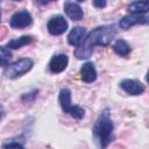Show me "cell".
Masks as SVG:
<instances>
[{"instance_id":"21","label":"cell","mask_w":149,"mask_h":149,"mask_svg":"<svg viewBox=\"0 0 149 149\" xmlns=\"http://www.w3.org/2000/svg\"><path fill=\"white\" fill-rule=\"evenodd\" d=\"M3 113H5L3 107H2V105H0V120H1V119H2V116H3Z\"/></svg>"},{"instance_id":"13","label":"cell","mask_w":149,"mask_h":149,"mask_svg":"<svg viewBox=\"0 0 149 149\" xmlns=\"http://www.w3.org/2000/svg\"><path fill=\"white\" fill-rule=\"evenodd\" d=\"M113 50L115 51V54H118L119 56H122V57H126L130 54V47L129 44L122 40V38H119L115 41V43L113 44Z\"/></svg>"},{"instance_id":"19","label":"cell","mask_w":149,"mask_h":149,"mask_svg":"<svg viewBox=\"0 0 149 149\" xmlns=\"http://www.w3.org/2000/svg\"><path fill=\"white\" fill-rule=\"evenodd\" d=\"M93 6L97 7V8H102V7L106 6V1H105V0H100V1L94 0V1H93Z\"/></svg>"},{"instance_id":"4","label":"cell","mask_w":149,"mask_h":149,"mask_svg":"<svg viewBox=\"0 0 149 149\" xmlns=\"http://www.w3.org/2000/svg\"><path fill=\"white\" fill-rule=\"evenodd\" d=\"M34 65V62L33 59L28 58V57H23V58H20L17 61H15L14 63L9 64L6 70H5V76L9 79H15L17 77H21L22 74L27 73L28 71L31 70Z\"/></svg>"},{"instance_id":"17","label":"cell","mask_w":149,"mask_h":149,"mask_svg":"<svg viewBox=\"0 0 149 149\" xmlns=\"http://www.w3.org/2000/svg\"><path fill=\"white\" fill-rule=\"evenodd\" d=\"M37 93H38V90H34V91H31V92H29V93H24V94L21 97V99H22L23 101H33V100L36 98Z\"/></svg>"},{"instance_id":"14","label":"cell","mask_w":149,"mask_h":149,"mask_svg":"<svg viewBox=\"0 0 149 149\" xmlns=\"http://www.w3.org/2000/svg\"><path fill=\"white\" fill-rule=\"evenodd\" d=\"M128 10L132 14H143L149 10V3L147 1H133L128 5Z\"/></svg>"},{"instance_id":"8","label":"cell","mask_w":149,"mask_h":149,"mask_svg":"<svg viewBox=\"0 0 149 149\" xmlns=\"http://www.w3.org/2000/svg\"><path fill=\"white\" fill-rule=\"evenodd\" d=\"M68 63H69V57L65 54H58L50 59L49 69L52 73H59L66 69Z\"/></svg>"},{"instance_id":"6","label":"cell","mask_w":149,"mask_h":149,"mask_svg":"<svg viewBox=\"0 0 149 149\" xmlns=\"http://www.w3.org/2000/svg\"><path fill=\"white\" fill-rule=\"evenodd\" d=\"M47 28L51 35H62L68 30V21L62 15H56L48 21Z\"/></svg>"},{"instance_id":"7","label":"cell","mask_w":149,"mask_h":149,"mask_svg":"<svg viewBox=\"0 0 149 149\" xmlns=\"http://www.w3.org/2000/svg\"><path fill=\"white\" fill-rule=\"evenodd\" d=\"M147 24L148 23V17L147 16H143V15H140V14H129V15H126L123 16L120 22H119V26L121 29H128L130 27H133L134 24Z\"/></svg>"},{"instance_id":"10","label":"cell","mask_w":149,"mask_h":149,"mask_svg":"<svg viewBox=\"0 0 149 149\" xmlns=\"http://www.w3.org/2000/svg\"><path fill=\"white\" fill-rule=\"evenodd\" d=\"M64 12L73 21H79L84 16L81 7L79 6L78 2H74V1H65L64 2Z\"/></svg>"},{"instance_id":"15","label":"cell","mask_w":149,"mask_h":149,"mask_svg":"<svg viewBox=\"0 0 149 149\" xmlns=\"http://www.w3.org/2000/svg\"><path fill=\"white\" fill-rule=\"evenodd\" d=\"M31 41H33V36L23 35V36H20L17 38L10 40L7 43V48L8 49H19V48H21V47H23L26 44H29Z\"/></svg>"},{"instance_id":"9","label":"cell","mask_w":149,"mask_h":149,"mask_svg":"<svg viewBox=\"0 0 149 149\" xmlns=\"http://www.w3.org/2000/svg\"><path fill=\"white\" fill-rule=\"evenodd\" d=\"M120 87L132 95H139L144 92V85L134 79H123L120 83Z\"/></svg>"},{"instance_id":"12","label":"cell","mask_w":149,"mask_h":149,"mask_svg":"<svg viewBox=\"0 0 149 149\" xmlns=\"http://www.w3.org/2000/svg\"><path fill=\"white\" fill-rule=\"evenodd\" d=\"M80 77L83 81L87 84L93 83L97 79V70L92 62H87L80 68Z\"/></svg>"},{"instance_id":"18","label":"cell","mask_w":149,"mask_h":149,"mask_svg":"<svg viewBox=\"0 0 149 149\" xmlns=\"http://www.w3.org/2000/svg\"><path fill=\"white\" fill-rule=\"evenodd\" d=\"M3 149H24L23 146L19 142H15V141H12V142H8V143H5L3 144Z\"/></svg>"},{"instance_id":"22","label":"cell","mask_w":149,"mask_h":149,"mask_svg":"<svg viewBox=\"0 0 149 149\" xmlns=\"http://www.w3.org/2000/svg\"><path fill=\"white\" fill-rule=\"evenodd\" d=\"M0 21H1V7H0Z\"/></svg>"},{"instance_id":"11","label":"cell","mask_w":149,"mask_h":149,"mask_svg":"<svg viewBox=\"0 0 149 149\" xmlns=\"http://www.w3.org/2000/svg\"><path fill=\"white\" fill-rule=\"evenodd\" d=\"M86 28L84 27H74L72 28V30L69 33L68 35V42L69 44L73 45V47H79L83 41L86 37Z\"/></svg>"},{"instance_id":"20","label":"cell","mask_w":149,"mask_h":149,"mask_svg":"<svg viewBox=\"0 0 149 149\" xmlns=\"http://www.w3.org/2000/svg\"><path fill=\"white\" fill-rule=\"evenodd\" d=\"M5 35H6V28L5 27H0V40L3 38Z\"/></svg>"},{"instance_id":"5","label":"cell","mask_w":149,"mask_h":149,"mask_svg":"<svg viewBox=\"0 0 149 149\" xmlns=\"http://www.w3.org/2000/svg\"><path fill=\"white\" fill-rule=\"evenodd\" d=\"M31 23H33L31 14L26 9H21L14 13L9 20V26L14 29H22L30 26Z\"/></svg>"},{"instance_id":"16","label":"cell","mask_w":149,"mask_h":149,"mask_svg":"<svg viewBox=\"0 0 149 149\" xmlns=\"http://www.w3.org/2000/svg\"><path fill=\"white\" fill-rule=\"evenodd\" d=\"M12 59V52L7 47L0 45V66L7 68L10 64Z\"/></svg>"},{"instance_id":"1","label":"cell","mask_w":149,"mask_h":149,"mask_svg":"<svg viewBox=\"0 0 149 149\" xmlns=\"http://www.w3.org/2000/svg\"><path fill=\"white\" fill-rule=\"evenodd\" d=\"M115 35H116V28L114 24H105L97 27L85 37L83 43L76 48L74 56L78 59L90 58L95 45H100V47L108 45Z\"/></svg>"},{"instance_id":"2","label":"cell","mask_w":149,"mask_h":149,"mask_svg":"<svg viewBox=\"0 0 149 149\" xmlns=\"http://www.w3.org/2000/svg\"><path fill=\"white\" fill-rule=\"evenodd\" d=\"M113 130H114V123L111 119L109 109L106 108L100 113V115L95 120L92 128L93 136L95 137L101 149H106L108 144L112 142V140L114 139Z\"/></svg>"},{"instance_id":"3","label":"cell","mask_w":149,"mask_h":149,"mask_svg":"<svg viewBox=\"0 0 149 149\" xmlns=\"http://www.w3.org/2000/svg\"><path fill=\"white\" fill-rule=\"evenodd\" d=\"M58 101L64 113L70 114L76 120H81L85 115V109L80 106H73L71 104V91L69 88H62L59 91Z\"/></svg>"}]
</instances>
